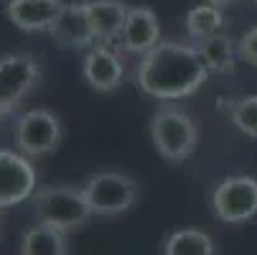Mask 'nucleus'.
<instances>
[{
	"label": "nucleus",
	"instance_id": "nucleus-1",
	"mask_svg": "<svg viewBox=\"0 0 257 255\" xmlns=\"http://www.w3.org/2000/svg\"><path fill=\"white\" fill-rule=\"evenodd\" d=\"M209 77L196 46L161 41L145 56H140L135 69V84L161 102H176L191 97Z\"/></svg>",
	"mask_w": 257,
	"mask_h": 255
},
{
	"label": "nucleus",
	"instance_id": "nucleus-2",
	"mask_svg": "<svg viewBox=\"0 0 257 255\" xmlns=\"http://www.w3.org/2000/svg\"><path fill=\"white\" fill-rule=\"evenodd\" d=\"M31 202H33L36 222L49 225L54 230H61L66 235L79 232L94 217L84 189L82 187H71V184L39 187L33 192Z\"/></svg>",
	"mask_w": 257,
	"mask_h": 255
},
{
	"label": "nucleus",
	"instance_id": "nucleus-3",
	"mask_svg": "<svg viewBox=\"0 0 257 255\" xmlns=\"http://www.w3.org/2000/svg\"><path fill=\"white\" fill-rule=\"evenodd\" d=\"M151 140L166 161L181 163L191 158L196 151L199 125L183 107L173 102H163L151 120Z\"/></svg>",
	"mask_w": 257,
	"mask_h": 255
},
{
	"label": "nucleus",
	"instance_id": "nucleus-4",
	"mask_svg": "<svg viewBox=\"0 0 257 255\" xmlns=\"http://www.w3.org/2000/svg\"><path fill=\"white\" fill-rule=\"evenodd\" d=\"M44 66L28 51H11L0 56V118L13 115L39 87Z\"/></svg>",
	"mask_w": 257,
	"mask_h": 255
},
{
	"label": "nucleus",
	"instance_id": "nucleus-5",
	"mask_svg": "<svg viewBox=\"0 0 257 255\" xmlns=\"http://www.w3.org/2000/svg\"><path fill=\"white\" fill-rule=\"evenodd\" d=\"M89 207L97 217H117L133 209L138 202L140 187L130 174L122 171H99L92 174L84 184H82Z\"/></svg>",
	"mask_w": 257,
	"mask_h": 255
},
{
	"label": "nucleus",
	"instance_id": "nucleus-6",
	"mask_svg": "<svg viewBox=\"0 0 257 255\" xmlns=\"http://www.w3.org/2000/svg\"><path fill=\"white\" fill-rule=\"evenodd\" d=\"M16 135V148L28 156V158H44L59 148V143L64 138L61 120L44 107H33L26 110L13 128Z\"/></svg>",
	"mask_w": 257,
	"mask_h": 255
},
{
	"label": "nucleus",
	"instance_id": "nucleus-7",
	"mask_svg": "<svg viewBox=\"0 0 257 255\" xmlns=\"http://www.w3.org/2000/svg\"><path fill=\"white\" fill-rule=\"evenodd\" d=\"M211 209L227 225L249 222L257 214V179L244 174L222 179L211 194Z\"/></svg>",
	"mask_w": 257,
	"mask_h": 255
},
{
	"label": "nucleus",
	"instance_id": "nucleus-8",
	"mask_svg": "<svg viewBox=\"0 0 257 255\" xmlns=\"http://www.w3.org/2000/svg\"><path fill=\"white\" fill-rule=\"evenodd\" d=\"M36 192V168L21 151L0 148V209L31 199Z\"/></svg>",
	"mask_w": 257,
	"mask_h": 255
},
{
	"label": "nucleus",
	"instance_id": "nucleus-9",
	"mask_svg": "<svg viewBox=\"0 0 257 255\" xmlns=\"http://www.w3.org/2000/svg\"><path fill=\"white\" fill-rule=\"evenodd\" d=\"M82 77L97 92H104V95L107 92H115L122 84V77H125L120 54L109 49V44H94L84 54Z\"/></svg>",
	"mask_w": 257,
	"mask_h": 255
},
{
	"label": "nucleus",
	"instance_id": "nucleus-10",
	"mask_svg": "<svg viewBox=\"0 0 257 255\" xmlns=\"http://www.w3.org/2000/svg\"><path fill=\"white\" fill-rule=\"evenodd\" d=\"M49 33L56 46L71 49V51H89L97 44L84 3H64V11Z\"/></svg>",
	"mask_w": 257,
	"mask_h": 255
},
{
	"label": "nucleus",
	"instance_id": "nucleus-11",
	"mask_svg": "<svg viewBox=\"0 0 257 255\" xmlns=\"http://www.w3.org/2000/svg\"><path fill=\"white\" fill-rule=\"evenodd\" d=\"M117 44L127 54L145 56L151 49H156L161 44V23H158V16L151 8H145V6H130Z\"/></svg>",
	"mask_w": 257,
	"mask_h": 255
},
{
	"label": "nucleus",
	"instance_id": "nucleus-12",
	"mask_svg": "<svg viewBox=\"0 0 257 255\" xmlns=\"http://www.w3.org/2000/svg\"><path fill=\"white\" fill-rule=\"evenodd\" d=\"M61 11H64V0H8L6 6L8 21L26 33L51 31Z\"/></svg>",
	"mask_w": 257,
	"mask_h": 255
},
{
	"label": "nucleus",
	"instance_id": "nucleus-13",
	"mask_svg": "<svg viewBox=\"0 0 257 255\" xmlns=\"http://www.w3.org/2000/svg\"><path fill=\"white\" fill-rule=\"evenodd\" d=\"M84 8L97 44H112L120 39L130 6H125L122 0H89Z\"/></svg>",
	"mask_w": 257,
	"mask_h": 255
},
{
	"label": "nucleus",
	"instance_id": "nucleus-14",
	"mask_svg": "<svg viewBox=\"0 0 257 255\" xmlns=\"http://www.w3.org/2000/svg\"><path fill=\"white\" fill-rule=\"evenodd\" d=\"M209 74H234L237 66V44L224 33H214L209 39L194 44Z\"/></svg>",
	"mask_w": 257,
	"mask_h": 255
},
{
	"label": "nucleus",
	"instance_id": "nucleus-15",
	"mask_svg": "<svg viewBox=\"0 0 257 255\" xmlns=\"http://www.w3.org/2000/svg\"><path fill=\"white\" fill-rule=\"evenodd\" d=\"M18 252L21 255H69V240H66V232L36 222L33 227L23 232Z\"/></svg>",
	"mask_w": 257,
	"mask_h": 255
},
{
	"label": "nucleus",
	"instance_id": "nucleus-16",
	"mask_svg": "<svg viewBox=\"0 0 257 255\" xmlns=\"http://www.w3.org/2000/svg\"><path fill=\"white\" fill-rule=\"evenodd\" d=\"M163 255H216V245L204 230L186 227L163 240Z\"/></svg>",
	"mask_w": 257,
	"mask_h": 255
},
{
	"label": "nucleus",
	"instance_id": "nucleus-17",
	"mask_svg": "<svg viewBox=\"0 0 257 255\" xmlns=\"http://www.w3.org/2000/svg\"><path fill=\"white\" fill-rule=\"evenodd\" d=\"M186 36L191 41H201V39H209L214 33H222L224 28V13L222 8L216 6H209V3H199L194 6L189 13H186Z\"/></svg>",
	"mask_w": 257,
	"mask_h": 255
},
{
	"label": "nucleus",
	"instance_id": "nucleus-18",
	"mask_svg": "<svg viewBox=\"0 0 257 255\" xmlns=\"http://www.w3.org/2000/svg\"><path fill=\"white\" fill-rule=\"evenodd\" d=\"M229 118L234 123V128L249 138H257V95L242 97L232 102Z\"/></svg>",
	"mask_w": 257,
	"mask_h": 255
},
{
	"label": "nucleus",
	"instance_id": "nucleus-19",
	"mask_svg": "<svg viewBox=\"0 0 257 255\" xmlns=\"http://www.w3.org/2000/svg\"><path fill=\"white\" fill-rule=\"evenodd\" d=\"M237 56H239L242 61H247L249 66L257 69V26L249 28L242 39L237 41Z\"/></svg>",
	"mask_w": 257,
	"mask_h": 255
},
{
	"label": "nucleus",
	"instance_id": "nucleus-20",
	"mask_svg": "<svg viewBox=\"0 0 257 255\" xmlns=\"http://www.w3.org/2000/svg\"><path fill=\"white\" fill-rule=\"evenodd\" d=\"M204 3L216 6V8H227V6H232V3H234V0H204Z\"/></svg>",
	"mask_w": 257,
	"mask_h": 255
},
{
	"label": "nucleus",
	"instance_id": "nucleus-21",
	"mask_svg": "<svg viewBox=\"0 0 257 255\" xmlns=\"http://www.w3.org/2000/svg\"><path fill=\"white\" fill-rule=\"evenodd\" d=\"M0 232H3V214H0Z\"/></svg>",
	"mask_w": 257,
	"mask_h": 255
},
{
	"label": "nucleus",
	"instance_id": "nucleus-22",
	"mask_svg": "<svg viewBox=\"0 0 257 255\" xmlns=\"http://www.w3.org/2000/svg\"><path fill=\"white\" fill-rule=\"evenodd\" d=\"M254 3H257V0H254Z\"/></svg>",
	"mask_w": 257,
	"mask_h": 255
}]
</instances>
